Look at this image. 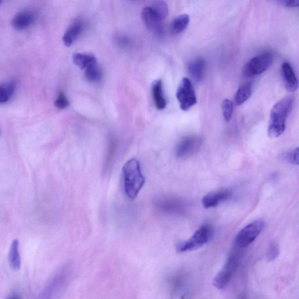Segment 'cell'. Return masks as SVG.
<instances>
[{
    "label": "cell",
    "mask_w": 299,
    "mask_h": 299,
    "mask_svg": "<svg viewBox=\"0 0 299 299\" xmlns=\"http://www.w3.org/2000/svg\"><path fill=\"white\" fill-rule=\"evenodd\" d=\"M293 97H286L281 99L273 106L270 111L268 128L270 138L281 136L286 129V121L293 108Z\"/></svg>",
    "instance_id": "1"
},
{
    "label": "cell",
    "mask_w": 299,
    "mask_h": 299,
    "mask_svg": "<svg viewBox=\"0 0 299 299\" xmlns=\"http://www.w3.org/2000/svg\"><path fill=\"white\" fill-rule=\"evenodd\" d=\"M124 187L127 197L134 199L137 197L145 183L139 163L131 159L124 165L123 168Z\"/></svg>",
    "instance_id": "2"
},
{
    "label": "cell",
    "mask_w": 299,
    "mask_h": 299,
    "mask_svg": "<svg viewBox=\"0 0 299 299\" xmlns=\"http://www.w3.org/2000/svg\"><path fill=\"white\" fill-rule=\"evenodd\" d=\"M213 233V229L211 226L208 224L202 226L188 240L177 244V252H186L200 248L211 239Z\"/></svg>",
    "instance_id": "3"
},
{
    "label": "cell",
    "mask_w": 299,
    "mask_h": 299,
    "mask_svg": "<svg viewBox=\"0 0 299 299\" xmlns=\"http://www.w3.org/2000/svg\"><path fill=\"white\" fill-rule=\"evenodd\" d=\"M273 56L270 52H264L252 58L243 69L244 76L253 77L264 73L273 62Z\"/></svg>",
    "instance_id": "4"
},
{
    "label": "cell",
    "mask_w": 299,
    "mask_h": 299,
    "mask_svg": "<svg viewBox=\"0 0 299 299\" xmlns=\"http://www.w3.org/2000/svg\"><path fill=\"white\" fill-rule=\"evenodd\" d=\"M264 227V222L261 220H255L242 229L236 237V244L238 247L248 246L257 239Z\"/></svg>",
    "instance_id": "5"
},
{
    "label": "cell",
    "mask_w": 299,
    "mask_h": 299,
    "mask_svg": "<svg viewBox=\"0 0 299 299\" xmlns=\"http://www.w3.org/2000/svg\"><path fill=\"white\" fill-rule=\"evenodd\" d=\"M176 96L183 111H187L197 104V98L193 85L187 77L183 78L181 81L177 88Z\"/></svg>",
    "instance_id": "6"
},
{
    "label": "cell",
    "mask_w": 299,
    "mask_h": 299,
    "mask_svg": "<svg viewBox=\"0 0 299 299\" xmlns=\"http://www.w3.org/2000/svg\"><path fill=\"white\" fill-rule=\"evenodd\" d=\"M239 259L236 255L230 256L223 269L219 272L213 279V283L217 289H223L232 277L238 266Z\"/></svg>",
    "instance_id": "7"
},
{
    "label": "cell",
    "mask_w": 299,
    "mask_h": 299,
    "mask_svg": "<svg viewBox=\"0 0 299 299\" xmlns=\"http://www.w3.org/2000/svg\"><path fill=\"white\" fill-rule=\"evenodd\" d=\"M202 142V138L197 136L183 137L177 145L176 156L183 159L191 158L200 150Z\"/></svg>",
    "instance_id": "8"
},
{
    "label": "cell",
    "mask_w": 299,
    "mask_h": 299,
    "mask_svg": "<svg viewBox=\"0 0 299 299\" xmlns=\"http://www.w3.org/2000/svg\"><path fill=\"white\" fill-rule=\"evenodd\" d=\"M155 204L160 211L167 214H180L186 209L184 202L180 199L175 197H160L156 199Z\"/></svg>",
    "instance_id": "9"
},
{
    "label": "cell",
    "mask_w": 299,
    "mask_h": 299,
    "mask_svg": "<svg viewBox=\"0 0 299 299\" xmlns=\"http://www.w3.org/2000/svg\"><path fill=\"white\" fill-rule=\"evenodd\" d=\"M232 194V191L226 188L210 192L203 198V206L205 209L216 208L222 203L229 200Z\"/></svg>",
    "instance_id": "10"
},
{
    "label": "cell",
    "mask_w": 299,
    "mask_h": 299,
    "mask_svg": "<svg viewBox=\"0 0 299 299\" xmlns=\"http://www.w3.org/2000/svg\"><path fill=\"white\" fill-rule=\"evenodd\" d=\"M281 73L286 90L290 92L297 91L298 87L297 78L290 64L288 62L283 63L281 66Z\"/></svg>",
    "instance_id": "11"
},
{
    "label": "cell",
    "mask_w": 299,
    "mask_h": 299,
    "mask_svg": "<svg viewBox=\"0 0 299 299\" xmlns=\"http://www.w3.org/2000/svg\"><path fill=\"white\" fill-rule=\"evenodd\" d=\"M36 19V16L32 11L25 10L17 14L13 18L12 24L17 30L21 31L27 29L33 25Z\"/></svg>",
    "instance_id": "12"
},
{
    "label": "cell",
    "mask_w": 299,
    "mask_h": 299,
    "mask_svg": "<svg viewBox=\"0 0 299 299\" xmlns=\"http://www.w3.org/2000/svg\"><path fill=\"white\" fill-rule=\"evenodd\" d=\"M141 19L148 30L155 32L156 33H159L162 31V20L156 15L151 7H146L142 10Z\"/></svg>",
    "instance_id": "13"
},
{
    "label": "cell",
    "mask_w": 299,
    "mask_h": 299,
    "mask_svg": "<svg viewBox=\"0 0 299 299\" xmlns=\"http://www.w3.org/2000/svg\"><path fill=\"white\" fill-rule=\"evenodd\" d=\"M152 94L157 109H165L167 101L164 95L162 81L156 80L152 84Z\"/></svg>",
    "instance_id": "14"
},
{
    "label": "cell",
    "mask_w": 299,
    "mask_h": 299,
    "mask_svg": "<svg viewBox=\"0 0 299 299\" xmlns=\"http://www.w3.org/2000/svg\"><path fill=\"white\" fill-rule=\"evenodd\" d=\"M205 70V62L201 58L195 59L188 66V72L196 82L200 81L204 77Z\"/></svg>",
    "instance_id": "15"
},
{
    "label": "cell",
    "mask_w": 299,
    "mask_h": 299,
    "mask_svg": "<svg viewBox=\"0 0 299 299\" xmlns=\"http://www.w3.org/2000/svg\"><path fill=\"white\" fill-rule=\"evenodd\" d=\"M83 29V25L79 21L74 23L72 25L68 30L66 32L63 37L64 44L67 47H70V46L76 41V39L81 34Z\"/></svg>",
    "instance_id": "16"
},
{
    "label": "cell",
    "mask_w": 299,
    "mask_h": 299,
    "mask_svg": "<svg viewBox=\"0 0 299 299\" xmlns=\"http://www.w3.org/2000/svg\"><path fill=\"white\" fill-rule=\"evenodd\" d=\"M73 62L74 65L81 70H85L89 66L97 63V59L91 54L74 53L73 55Z\"/></svg>",
    "instance_id": "17"
},
{
    "label": "cell",
    "mask_w": 299,
    "mask_h": 299,
    "mask_svg": "<svg viewBox=\"0 0 299 299\" xmlns=\"http://www.w3.org/2000/svg\"><path fill=\"white\" fill-rule=\"evenodd\" d=\"M9 262L11 267L15 270H19L21 265L20 254L19 242L17 240L13 241L9 252Z\"/></svg>",
    "instance_id": "18"
},
{
    "label": "cell",
    "mask_w": 299,
    "mask_h": 299,
    "mask_svg": "<svg viewBox=\"0 0 299 299\" xmlns=\"http://www.w3.org/2000/svg\"><path fill=\"white\" fill-rule=\"evenodd\" d=\"M190 18L188 14H182L174 19L171 24V31L173 34H179L186 30L190 24Z\"/></svg>",
    "instance_id": "19"
},
{
    "label": "cell",
    "mask_w": 299,
    "mask_h": 299,
    "mask_svg": "<svg viewBox=\"0 0 299 299\" xmlns=\"http://www.w3.org/2000/svg\"><path fill=\"white\" fill-rule=\"evenodd\" d=\"M252 94V84L246 83L241 85L235 95V103L237 105H241L246 102Z\"/></svg>",
    "instance_id": "20"
},
{
    "label": "cell",
    "mask_w": 299,
    "mask_h": 299,
    "mask_svg": "<svg viewBox=\"0 0 299 299\" xmlns=\"http://www.w3.org/2000/svg\"><path fill=\"white\" fill-rule=\"evenodd\" d=\"M85 76L91 83H97L102 77V71L97 63L93 64L85 70Z\"/></svg>",
    "instance_id": "21"
},
{
    "label": "cell",
    "mask_w": 299,
    "mask_h": 299,
    "mask_svg": "<svg viewBox=\"0 0 299 299\" xmlns=\"http://www.w3.org/2000/svg\"><path fill=\"white\" fill-rule=\"evenodd\" d=\"M151 7L153 12L162 21L169 15V7L167 3L163 1H158L153 3Z\"/></svg>",
    "instance_id": "22"
},
{
    "label": "cell",
    "mask_w": 299,
    "mask_h": 299,
    "mask_svg": "<svg viewBox=\"0 0 299 299\" xmlns=\"http://www.w3.org/2000/svg\"><path fill=\"white\" fill-rule=\"evenodd\" d=\"M15 88L16 85L14 83L0 85V104L9 101L15 91Z\"/></svg>",
    "instance_id": "23"
},
{
    "label": "cell",
    "mask_w": 299,
    "mask_h": 299,
    "mask_svg": "<svg viewBox=\"0 0 299 299\" xmlns=\"http://www.w3.org/2000/svg\"><path fill=\"white\" fill-rule=\"evenodd\" d=\"M222 112L224 120L229 122L232 118L233 113V104L230 99H226L222 102Z\"/></svg>",
    "instance_id": "24"
},
{
    "label": "cell",
    "mask_w": 299,
    "mask_h": 299,
    "mask_svg": "<svg viewBox=\"0 0 299 299\" xmlns=\"http://www.w3.org/2000/svg\"><path fill=\"white\" fill-rule=\"evenodd\" d=\"M280 253L278 245L275 242H271L269 245L268 251L266 252V260L272 262L279 257Z\"/></svg>",
    "instance_id": "25"
},
{
    "label": "cell",
    "mask_w": 299,
    "mask_h": 299,
    "mask_svg": "<svg viewBox=\"0 0 299 299\" xmlns=\"http://www.w3.org/2000/svg\"><path fill=\"white\" fill-rule=\"evenodd\" d=\"M298 156V148L296 147L292 151L286 153L284 158L287 162L291 164V165L298 166L299 163Z\"/></svg>",
    "instance_id": "26"
},
{
    "label": "cell",
    "mask_w": 299,
    "mask_h": 299,
    "mask_svg": "<svg viewBox=\"0 0 299 299\" xmlns=\"http://www.w3.org/2000/svg\"><path fill=\"white\" fill-rule=\"evenodd\" d=\"M55 105L56 108L60 109H64L67 107L69 105L68 99L63 92H60L58 95V98L55 101Z\"/></svg>",
    "instance_id": "27"
},
{
    "label": "cell",
    "mask_w": 299,
    "mask_h": 299,
    "mask_svg": "<svg viewBox=\"0 0 299 299\" xmlns=\"http://www.w3.org/2000/svg\"><path fill=\"white\" fill-rule=\"evenodd\" d=\"M283 5L288 7H297L299 6V2L297 0H287L282 2Z\"/></svg>",
    "instance_id": "28"
},
{
    "label": "cell",
    "mask_w": 299,
    "mask_h": 299,
    "mask_svg": "<svg viewBox=\"0 0 299 299\" xmlns=\"http://www.w3.org/2000/svg\"><path fill=\"white\" fill-rule=\"evenodd\" d=\"M6 299H21V298L19 295L14 294L10 295V296L7 297Z\"/></svg>",
    "instance_id": "29"
},
{
    "label": "cell",
    "mask_w": 299,
    "mask_h": 299,
    "mask_svg": "<svg viewBox=\"0 0 299 299\" xmlns=\"http://www.w3.org/2000/svg\"><path fill=\"white\" fill-rule=\"evenodd\" d=\"M2 3V2L0 1V5H1Z\"/></svg>",
    "instance_id": "30"
}]
</instances>
